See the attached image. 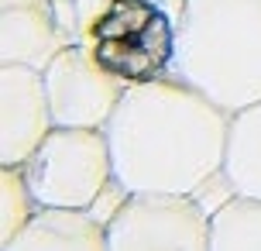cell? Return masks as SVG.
<instances>
[{
	"label": "cell",
	"instance_id": "obj_1",
	"mask_svg": "<svg viewBox=\"0 0 261 251\" xmlns=\"http://www.w3.org/2000/svg\"><path fill=\"white\" fill-rule=\"evenodd\" d=\"M230 117L175 76L127 86L103 128L114 183L120 193L196 196L223 175Z\"/></svg>",
	"mask_w": 261,
	"mask_h": 251
},
{
	"label": "cell",
	"instance_id": "obj_4",
	"mask_svg": "<svg viewBox=\"0 0 261 251\" xmlns=\"http://www.w3.org/2000/svg\"><path fill=\"white\" fill-rule=\"evenodd\" d=\"M21 172L38 210H93L114 183L110 141L96 128H52Z\"/></svg>",
	"mask_w": 261,
	"mask_h": 251
},
{
	"label": "cell",
	"instance_id": "obj_6",
	"mask_svg": "<svg viewBox=\"0 0 261 251\" xmlns=\"http://www.w3.org/2000/svg\"><path fill=\"white\" fill-rule=\"evenodd\" d=\"M41 72H45V90H48L55 128H96V131H103L107 120L117 110L124 90H127L107 69L96 66V59L76 41L65 45Z\"/></svg>",
	"mask_w": 261,
	"mask_h": 251
},
{
	"label": "cell",
	"instance_id": "obj_10",
	"mask_svg": "<svg viewBox=\"0 0 261 251\" xmlns=\"http://www.w3.org/2000/svg\"><path fill=\"white\" fill-rule=\"evenodd\" d=\"M223 179L230 193L261 199V104L230 117Z\"/></svg>",
	"mask_w": 261,
	"mask_h": 251
},
{
	"label": "cell",
	"instance_id": "obj_7",
	"mask_svg": "<svg viewBox=\"0 0 261 251\" xmlns=\"http://www.w3.org/2000/svg\"><path fill=\"white\" fill-rule=\"evenodd\" d=\"M55 128L45 72L31 66H0V165H24Z\"/></svg>",
	"mask_w": 261,
	"mask_h": 251
},
{
	"label": "cell",
	"instance_id": "obj_5",
	"mask_svg": "<svg viewBox=\"0 0 261 251\" xmlns=\"http://www.w3.org/2000/svg\"><path fill=\"white\" fill-rule=\"evenodd\" d=\"M107 224V251H210V213L193 196L124 193Z\"/></svg>",
	"mask_w": 261,
	"mask_h": 251
},
{
	"label": "cell",
	"instance_id": "obj_8",
	"mask_svg": "<svg viewBox=\"0 0 261 251\" xmlns=\"http://www.w3.org/2000/svg\"><path fill=\"white\" fill-rule=\"evenodd\" d=\"M65 45L72 31L59 0H0V66L45 69Z\"/></svg>",
	"mask_w": 261,
	"mask_h": 251
},
{
	"label": "cell",
	"instance_id": "obj_12",
	"mask_svg": "<svg viewBox=\"0 0 261 251\" xmlns=\"http://www.w3.org/2000/svg\"><path fill=\"white\" fill-rule=\"evenodd\" d=\"M38 213L21 165H0V244L11 241Z\"/></svg>",
	"mask_w": 261,
	"mask_h": 251
},
{
	"label": "cell",
	"instance_id": "obj_11",
	"mask_svg": "<svg viewBox=\"0 0 261 251\" xmlns=\"http://www.w3.org/2000/svg\"><path fill=\"white\" fill-rule=\"evenodd\" d=\"M210 251H261V199H223L210 213Z\"/></svg>",
	"mask_w": 261,
	"mask_h": 251
},
{
	"label": "cell",
	"instance_id": "obj_9",
	"mask_svg": "<svg viewBox=\"0 0 261 251\" xmlns=\"http://www.w3.org/2000/svg\"><path fill=\"white\" fill-rule=\"evenodd\" d=\"M0 251H107V224L93 210H38Z\"/></svg>",
	"mask_w": 261,
	"mask_h": 251
},
{
	"label": "cell",
	"instance_id": "obj_2",
	"mask_svg": "<svg viewBox=\"0 0 261 251\" xmlns=\"http://www.w3.org/2000/svg\"><path fill=\"white\" fill-rule=\"evenodd\" d=\"M172 76L227 114L261 104V0H182Z\"/></svg>",
	"mask_w": 261,
	"mask_h": 251
},
{
	"label": "cell",
	"instance_id": "obj_3",
	"mask_svg": "<svg viewBox=\"0 0 261 251\" xmlns=\"http://www.w3.org/2000/svg\"><path fill=\"white\" fill-rule=\"evenodd\" d=\"M72 41L124 86L172 76L182 0H59Z\"/></svg>",
	"mask_w": 261,
	"mask_h": 251
}]
</instances>
